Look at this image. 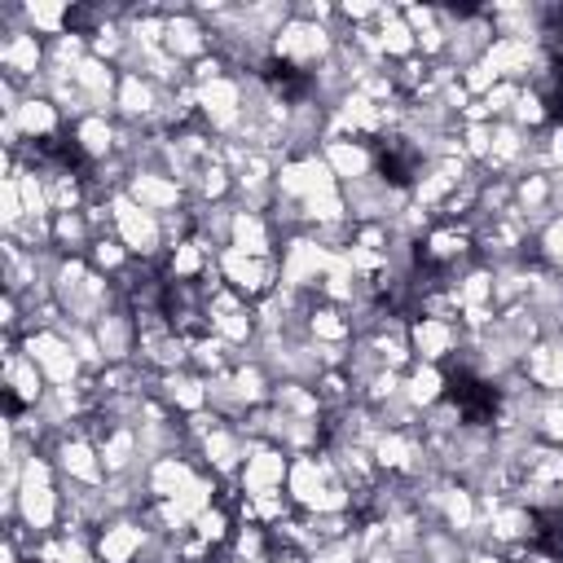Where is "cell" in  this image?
I'll return each instance as SVG.
<instances>
[{
  "instance_id": "obj_1",
  "label": "cell",
  "mask_w": 563,
  "mask_h": 563,
  "mask_svg": "<svg viewBox=\"0 0 563 563\" xmlns=\"http://www.w3.org/2000/svg\"><path fill=\"white\" fill-rule=\"evenodd\" d=\"M163 48L172 57H180L185 66H194V62H202L211 53V31H207V22L194 9L180 4V9L167 13V40H163Z\"/></svg>"
},
{
  "instance_id": "obj_2",
  "label": "cell",
  "mask_w": 563,
  "mask_h": 563,
  "mask_svg": "<svg viewBox=\"0 0 563 563\" xmlns=\"http://www.w3.org/2000/svg\"><path fill=\"white\" fill-rule=\"evenodd\" d=\"M128 198L154 216H167V211H180L185 207V189L167 176V172H132L128 180Z\"/></svg>"
}]
</instances>
